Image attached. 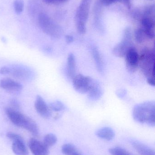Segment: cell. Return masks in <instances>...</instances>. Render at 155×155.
<instances>
[{"label":"cell","instance_id":"obj_1","mask_svg":"<svg viewBox=\"0 0 155 155\" xmlns=\"http://www.w3.org/2000/svg\"><path fill=\"white\" fill-rule=\"evenodd\" d=\"M133 116L135 121L151 126L155 125V103L147 101L136 104L133 109Z\"/></svg>","mask_w":155,"mask_h":155},{"label":"cell","instance_id":"obj_2","mask_svg":"<svg viewBox=\"0 0 155 155\" xmlns=\"http://www.w3.org/2000/svg\"><path fill=\"white\" fill-rule=\"evenodd\" d=\"M5 113L9 120L15 125L24 128L34 136H38L39 134L38 127L32 119L23 114L18 110L11 107L6 108Z\"/></svg>","mask_w":155,"mask_h":155},{"label":"cell","instance_id":"obj_3","mask_svg":"<svg viewBox=\"0 0 155 155\" xmlns=\"http://www.w3.org/2000/svg\"><path fill=\"white\" fill-rule=\"evenodd\" d=\"M155 53L152 49H144L139 55V66L147 78H154Z\"/></svg>","mask_w":155,"mask_h":155},{"label":"cell","instance_id":"obj_4","mask_svg":"<svg viewBox=\"0 0 155 155\" xmlns=\"http://www.w3.org/2000/svg\"><path fill=\"white\" fill-rule=\"evenodd\" d=\"M92 0H82L75 16L76 30L80 34L86 32V24L88 20Z\"/></svg>","mask_w":155,"mask_h":155},{"label":"cell","instance_id":"obj_5","mask_svg":"<svg viewBox=\"0 0 155 155\" xmlns=\"http://www.w3.org/2000/svg\"><path fill=\"white\" fill-rule=\"evenodd\" d=\"M38 21L40 28L47 35L56 39L60 38L62 35V28L45 14H40Z\"/></svg>","mask_w":155,"mask_h":155},{"label":"cell","instance_id":"obj_6","mask_svg":"<svg viewBox=\"0 0 155 155\" xmlns=\"http://www.w3.org/2000/svg\"><path fill=\"white\" fill-rule=\"evenodd\" d=\"M132 46H133L132 30L130 27H127L124 30L122 41L113 48V54L119 58L124 57L127 51Z\"/></svg>","mask_w":155,"mask_h":155},{"label":"cell","instance_id":"obj_7","mask_svg":"<svg viewBox=\"0 0 155 155\" xmlns=\"http://www.w3.org/2000/svg\"><path fill=\"white\" fill-rule=\"evenodd\" d=\"M93 80V78L89 76L77 74L72 79L73 86L75 90L78 93L87 94Z\"/></svg>","mask_w":155,"mask_h":155},{"label":"cell","instance_id":"obj_8","mask_svg":"<svg viewBox=\"0 0 155 155\" xmlns=\"http://www.w3.org/2000/svg\"><path fill=\"white\" fill-rule=\"evenodd\" d=\"M124 57L127 71L130 73L135 72L139 66V55L137 50L132 46L127 51Z\"/></svg>","mask_w":155,"mask_h":155},{"label":"cell","instance_id":"obj_9","mask_svg":"<svg viewBox=\"0 0 155 155\" xmlns=\"http://www.w3.org/2000/svg\"><path fill=\"white\" fill-rule=\"evenodd\" d=\"M6 137L13 140L12 149L16 155H28V151L22 138L20 136L13 133H8Z\"/></svg>","mask_w":155,"mask_h":155},{"label":"cell","instance_id":"obj_10","mask_svg":"<svg viewBox=\"0 0 155 155\" xmlns=\"http://www.w3.org/2000/svg\"><path fill=\"white\" fill-rule=\"evenodd\" d=\"M141 28L149 39H153L155 36L154 17L143 16L141 19Z\"/></svg>","mask_w":155,"mask_h":155},{"label":"cell","instance_id":"obj_11","mask_svg":"<svg viewBox=\"0 0 155 155\" xmlns=\"http://www.w3.org/2000/svg\"><path fill=\"white\" fill-rule=\"evenodd\" d=\"M29 147L33 155H49L48 147L45 146L43 143L35 138L30 139L29 142Z\"/></svg>","mask_w":155,"mask_h":155},{"label":"cell","instance_id":"obj_12","mask_svg":"<svg viewBox=\"0 0 155 155\" xmlns=\"http://www.w3.org/2000/svg\"><path fill=\"white\" fill-rule=\"evenodd\" d=\"M35 108L36 112L42 117L48 118L51 116V109L41 96L36 97L35 102Z\"/></svg>","mask_w":155,"mask_h":155},{"label":"cell","instance_id":"obj_13","mask_svg":"<svg viewBox=\"0 0 155 155\" xmlns=\"http://www.w3.org/2000/svg\"><path fill=\"white\" fill-rule=\"evenodd\" d=\"M0 87L9 92H18L22 89V84L11 78H3L0 80Z\"/></svg>","mask_w":155,"mask_h":155},{"label":"cell","instance_id":"obj_14","mask_svg":"<svg viewBox=\"0 0 155 155\" xmlns=\"http://www.w3.org/2000/svg\"><path fill=\"white\" fill-rule=\"evenodd\" d=\"M87 94L88 97L91 100L96 101L100 99L103 94V89L100 83L93 79Z\"/></svg>","mask_w":155,"mask_h":155},{"label":"cell","instance_id":"obj_15","mask_svg":"<svg viewBox=\"0 0 155 155\" xmlns=\"http://www.w3.org/2000/svg\"><path fill=\"white\" fill-rule=\"evenodd\" d=\"M66 73L67 77L72 79L76 73V63L75 57L72 53L68 55L66 63Z\"/></svg>","mask_w":155,"mask_h":155},{"label":"cell","instance_id":"obj_16","mask_svg":"<svg viewBox=\"0 0 155 155\" xmlns=\"http://www.w3.org/2000/svg\"><path fill=\"white\" fill-rule=\"evenodd\" d=\"M132 145L140 155H155L153 149L139 141H132Z\"/></svg>","mask_w":155,"mask_h":155},{"label":"cell","instance_id":"obj_17","mask_svg":"<svg viewBox=\"0 0 155 155\" xmlns=\"http://www.w3.org/2000/svg\"><path fill=\"white\" fill-rule=\"evenodd\" d=\"M10 74L16 78L21 79H27L31 76L29 70L22 67H14L11 68Z\"/></svg>","mask_w":155,"mask_h":155},{"label":"cell","instance_id":"obj_18","mask_svg":"<svg viewBox=\"0 0 155 155\" xmlns=\"http://www.w3.org/2000/svg\"><path fill=\"white\" fill-rule=\"evenodd\" d=\"M91 53L97 71L100 73H103L104 71L103 62L100 52L96 47H93L91 49Z\"/></svg>","mask_w":155,"mask_h":155},{"label":"cell","instance_id":"obj_19","mask_svg":"<svg viewBox=\"0 0 155 155\" xmlns=\"http://www.w3.org/2000/svg\"><path fill=\"white\" fill-rule=\"evenodd\" d=\"M96 134L101 139L110 141L114 138L115 134L114 130L111 127H104L97 130Z\"/></svg>","mask_w":155,"mask_h":155},{"label":"cell","instance_id":"obj_20","mask_svg":"<svg viewBox=\"0 0 155 155\" xmlns=\"http://www.w3.org/2000/svg\"><path fill=\"white\" fill-rule=\"evenodd\" d=\"M62 151L65 155H78L81 153L77 148L71 143L64 144L62 147Z\"/></svg>","mask_w":155,"mask_h":155},{"label":"cell","instance_id":"obj_21","mask_svg":"<svg viewBox=\"0 0 155 155\" xmlns=\"http://www.w3.org/2000/svg\"><path fill=\"white\" fill-rule=\"evenodd\" d=\"M134 37L136 41L139 44L143 43L147 39H148L141 27L137 28L135 31Z\"/></svg>","mask_w":155,"mask_h":155},{"label":"cell","instance_id":"obj_22","mask_svg":"<svg viewBox=\"0 0 155 155\" xmlns=\"http://www.w3.org/2000/svg\"><path fill=\"white\" fill-rule=\"evenodd\" d=\"M57 139L56 136L53 134H49L46 135L43 140V143L47 147H51L54 145L56 142Z\"/></svg>","mask_w":155,"mask_h":155},{"label":"cell","instance_id":"obj_23","mask_svg":"<svg viewBox=\"0 0 155 155\" xmlns=\"http://www.w3.org/2000/svg\"><path fill=\"white\" fill-rule=\"evenodd\" d=\"M109 152L111 155H133L127 150L120 147L110 148Z\"/></svg>","mask_w":155,"mask_h":155},{"label":"cell","instance_id":"obj_24","mask_svg":"<svg viewBox=\"0 0 155 155\" xmlns=\"http://www.w3.org/2000/svg\"><path fill=\"white\" fill-rule=\"evenodd\" d=\"M49 108L51 110L55 112H60L65 110L66 108L65 106L61 101H56L53 102L49 104Z\"/></svg>","mask_w":155,"mask_h":155},{"label":"cell","instance_id":"obj_25","mask_svg":"<svg viewBox=\"0 0 155 155\" xmlns=\"http://www.w3.org/2000/svg\"><path fill=\"white\" fill-rule=\"evenodd\" d=\"M14 8L15 12L20 14L23 12L24 8V2L23 0H15L14 2Z\"/></svg>","mask_w":155,"mask_h":155},{"label":"cell","instance_id":"obj_26","mask_svg":"<svg viewBox=\"0 0 155 155\" xmlns=\"http://www.w3.org/2000/svg\"><path fill=\"white\" fill-rule=\"evenodd\" d=\"M44 2L48 4H58L67 2L69 0H42Z\"/></svg>","mask_w":155,"mask_h":155},{"label":"cell","instance_id":"obj_27","mask_svg":"<svg viewBox=\"0 0 155 155\" xmlns=\"http://www.w3.org/2000/svg\"><path fill=\"white\" fill-rule=\"evenodd\" d=\"M126 90L125 89H120L117 90L116 92V94L117 96L120 98H123L126 96Z\"/></svg>","mask_w":155,"mask_h":155},{"label":"cell","instance_id":"obj_28","mask_svg":"<svg viewBox=\"0 0 155 155\" xmlns=\"http://www.w3.org/2000/svg\"><path fill=\"white\" fill-rule=\"evenodd\" d=\"M11 72V68L7 66H4L0 70V74H9Z\"/></svg>","mask_w":155,"mask_h":155},{"label":"cell","instance_id":"obj_29","mask_svg":"<svg viewBox=\"0 0 155 155\" xmlns=\"http://www.w3.org/2000/svg\"><path fill=\"white\" fill-rule=\"evenodd\" d=\"M117 2L123 4L128 9H130L132 7V0H117Z\"/></svg>","mask_w":155,"mask_h":155},{"label":"cell","instance_id":"obj_30","mask_svg":"<svg viewBox=\"0 0 155 155\" xmlns=\"http://www.w3.org/2000/svg\"><path fill=\"white\" fill-rule=\"evenodd\" d=\"M100 3L103 5L108 6L113 3L116 2L117 0H100Z\"/></svg>","mask_w":155,"mask_h":155},{"label":"cell","instance_id":"obj_31","mask_svg":"<svg viewBox=\"0 0 155 155\" xmlns=\"http://www.w3.org/2000/svg\"><path fill=\"white\" fill-rule=\"evenodd\" d=\"M10 104H11V106L12 107L11 108L16 109V110L19 108V104H18V102L16 100L12 99L10 102Z\"/></svg>","mask_w":155,"mask_h":155},{"label":"cell","instance_id":"obj_32","mask_svg":"<svg viewBox=\"0 0 155 155\" xmlns=\"http://www.w3.org/2000/svg\"><path fill=\"white\" fill-rule=\"evenodd\" d=\"M66 41L67 44H70L74 41V38L72 35H67L66 36Z\"/></svg>","mask_w":155,"mask_h":155},{"label":"cell","instance_id":"obj_33","mask_svg":"<svg viewBox=\"0 0 155 155\" xmlns=\"http://www.w3.org/2000/svg\"><path fill=\"white\" fill-rule=\"evenodd\" d=\"M147 83L150 85L152 86H155V81L154 78H147Z\"/></svg>","mask_w":155,"mask_h":155},{"label":"cell","instance_id":"obj_34","mask_svg":"<svg viewBox=\"0 0 155 155\" xmlns=\"http://www.w3.org/2000/svg\"><path fill=\"white\" fill-rule=\"evenodd\" d=\"M82 155V154H81V153H80V154H79V155Z\"/></svg>","mask_w":155,"mask_h":155}]
</instances>
